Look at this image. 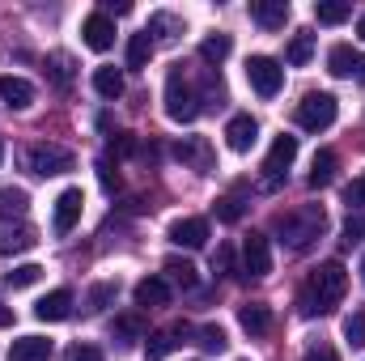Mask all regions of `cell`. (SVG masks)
Wrapping results in <instances>:
<instances>
[{"label": "cell", "mask_w": 365, "mask_h": 361, "mask_svg": "<svg viewBox=\"0 0 365 361\" xmlns=\"http://www.w3.org/2000/svg\"><path fill=\"white\" fill-rule=\"evenodd\" d=\"M230 51H234V39H230V34H208V39L200 43V60H204V64H221Z\"/></svg>", "instance_id": "26"}, {"label": "cell", "mask_w": 365, "mask_h": 361, "mask_svg": "<svg viewBox=\"0 0 365 361\" xmlns=\"http://www.w3.org/2000/svg\"><path fill=\"white\" fill-rule=\"evenodd\" d=\"M344 204H349V208H365V171L344 187Z\"/></svg>", "instance_id": "37"}, {"label": "cell", "mask_w": 365, "mask_h": 361, "mask_svg": "<svg viewBox=\"0 0 365 361\" xmlns=\"http://www.w3.org/2000/svg\"><path fill=\"white\" fill-rule=\"evenodd\" d=\"M26 204H30V195H26L21 187H4V191H0V208H4V213H26Z\"/></svg>", "instance_id": "35"}, {"label": "cell", "mask_w": 365, "mask_h": 361, "mask_svg": "<svg viewBox=\"0 0 365 361\" xmlns=\"http://www.w3.org/2000/svg\"><path fill=\"white\" fill-rule=\"evenodd\" d=\"M310 56H314V34H310V30H297V34L289 39V47H284V60H289L293 68H302V64H310Z\"/></svg>", "instance_id": "22"}, {"label": "cell", "mask_w": 365, "mask_h": 361, "mask_svg": "<svg viewBox=\"0 0 365 361\" xmlns=\"http://www.w3.org/2000/svg\"><path fill=\"white\" fill-rule=\"evenodd\" d=\"M38 276H43V268L38 264H21V268H13L4 280L13 285V289H30V285H38Z\"/></svg>", "instance_id": "34"}, {"label": "cell", "mask_w": 365, "mask_h": 361, "mask_svg": "<svg viewBox=\"0 0 365 361\" xmlns=\"http://www.w3.org/2000/svg\"><path fill=\"white\" fill-rule=\"evenodd\" d=\"M81 208H86V195H81V187H68V191H60V195H56V213H51V225H56V234H73V225L81 221Z\"/></svg>", "instance_id": "9"}, {"label": "cell", "mask_w": 365, "mask_h": 361, "mask_svg": "<svg viewBox=\"0 0 365 361\" xmlns=\"http://www.w3.org/2000/svg\"><path fill=\"white\" fill-rule=\"evenodd\" d=\"M293 158H297V136H276L272 149H268V158H264V187H276V183L289 175V166H293Z\"/></svg>", "instance_id": "7"}, {"label": "cell", "mask_w": 365, "mask_h": 361, "mask_svg": "<svg viewBox=\"0 0 365 361\" xmlns=\"http://www.w3.org/2000/svg\"><path fill=\"white\" fill-rule=\"evenodd\" d=\"M327 230V213L323 204H302V208H289V213H276V234L289 251H306L314 238H323Z\"/></svg>", "instance_id": "2"}, {"label": "cell", "mask_w": 365, "mask_h": 361, "mask_svg": "<svg viewBox=\"0 0 365 361\" xmlns=\"http://www.w3.org/2000/svg\"><path fill=\"white\" fill-rule=\"evenodd\" d=\"M238 323H242L251 336H268V332H272V310H268L264 302H247V306H238Z\"/></svg>", "instance_id": "18"}, {"label": "cell", "mask_w": 365, "mask_h": 361, "mask_svg": "<svg viewBox=\"0 0 365 361\" xmlns=\"http://www.w3.org/2000/svg\"><path fill=\"white\" fill-rule=\"evenodd\" d=\"M247 81H251V90L259 93V98H276L280 86H284V68L272 56H251L247 60Z\"/></svg>", "instance_id": "6"}, {"label": "cell", "mask_w": 365, "mask_h": 361, "mask_svg": "<svg viewBox=\"0 0 365 361\" xmlns=\"http://www.w3.org/2000/svg\"><path fill=\"white\" fill-rule=\"evenodd\" d=\"M361 276H365V260H361Z\"/></svg>", "instance_id": "48"}, {"label": "cell", "mask_w": 365, "mask_h": 361, "mask_svg": "<svg viewBox=\"0 0 365 361\" xmlns=\"http://www.w3.org/2000/svg\"><path fill=\"white\" fill-rule=\"evenodd\" d=\"M251 17H255L264 30H280V26L289 21V4H284V0H255V4H251Z\"/></svg>", "instance_id": "19"}, {"label": "cell", "mask_w": 365, "mask_h": 361, "mask_svg": "<svg viewBox=\"0 0 365 361\" xmlns=\"http://www.w3.org/2000/svg\"><path fill=\"white\" fill-rule=\"evenodd\" d=\"M115 327H119V336H128V340H140V336H145L140 315H119V319H115Z\"/></svg>", "instance_id": "36"}, {"label": "cell", "mask_w": 365, "mask_h": 361, "mask_svg": "<svg viewBox=\"0 0 365 361\" xmlns=\"http://www.w3.org/2000/svg\"><path fill=\"white\" fill-rule=\"evenodd\" d=\"M0 327H13V310H9L4 302H0Z\"/></svg>", "instance_id": "45"}, {"label": "cell", "mask_w": 365, "mask_h": 361, "mask_svg": "<svg viewBox=\"0 0 365 361\" xmlns=\"http://www.w3.org/2000/svg\"><path fill=\"white\" fill-rule=\"evenodd\" d=\"M81 34H86V47H90V51H110V47H115V21H110L102 9L86 17Z\"/></svg>", "instance_id": "12"}, {"label": "cell", "mask_w": 365, "mask_h": 361, "mask_svg": "<svg viewBox=\"0 0 365 361\" xmlns=\"http://www.w3.org/2000/svg\"><path fill=\"white\" fill-rule=\"evenodd\" d=\"M182 332H187L182 323H179V327H170V332H153V336L145 340V357H149V361H162L170 349H175V345H179Z\"/></svg>", "instance_id": "23"}, {"label": "cell", "mask_w": 365, "mask_h": 361, "mask_svg": "<svg viewBox=\"0 0 365 361\" xmlns=\"http://www.w3.org/2000/svg\"><path fill=\"white\" fill-rule=\"evenodd\" d=\"M336 115H340V102H336L331 93H306V98L297 102V128H306V132L331 128Z\"/></svg>", "instance_id": "5"}, {"label": "cell", "mask_w": 365, "mask_h": 361, "mask_svg": "<svg viewBox=\"0 0 365 361\" xmlns=\"http://www.w3.org/2000/svg\"><path fill=\"white\" fill-rule=\"evenodd\" d=\"M9 361H51V340L43 336H21L9 345Z\"/></svg>", "instance_id": "16"}, {"label": "cell", "mask_w": 365, "mask_h": 361, "mask_svg": "<svg viewBox=\"0 0 365 361\" xmlns=\"http://www.w3.org/2000/svg\"><path fill=\"white\" fill-rule=\"evenodd\" d=\"M336 171H340V158L331 149H319L314 162H310V187H331L336 183Z\"/></svg>", "instance_id": "21"}, {"label": "cell", "mask_w": 365, "mask_h": 361, "mask_svg": "<svg viewBox=\"0 0 365 361\" xmlns=\"http://www.w3.org/2000/svg\"><path fill=\"white\" fill-rule=\"evenodd\" d=\"M344 289H349V268H344L340 260H327V264H319V268L310 272V280L297 289V315H302V319L331 315V310L340 306Z\"/></svg>", "instance_id": "1"}, {"label": "cell", "mask_w": 365, "mask_h": 361, "mask_svg": "<svg viewBox=\"0 0 365 361\" xmlns=\"http://www.w3.org/2000/svg\"><path fill=\"white\" fill-rule=\"evenodd\" d=\"M272 272V247H268V234H247L242 238V276H251V280H259V276H268Z\"/></svg>", "instance_id": "8"}, {"label": "cell", "mask_w": 365, "mask_h": 361, "mask_svg": "<svg viewBox=\"0 0 365 361\" xmlns=\"http://www.w3.org/2000/svg\"><path fill=\"white\" fill-rule=\"evenodd\" d=\"M314 17H319L323 26H340V21L353 17V4H349V0H314Z\"/></svg>", "instance_id": "24"}, {"label": "cell", "mask_w": 365, "mask_h": 361, "mask_svg": "<svg viewBox=\"0 0 365 361\" xmlns=\"http://www.w3.org/2000/svg\"><path fill=\"white\" fill-rule=\"evenodd\" d=\"M255 141H259V123H255L251 115H234V119L225 123V145H230L234 153H247Z\"/></svg>", "instance_id": "15"}, {"label": "cell", "mask_w": 365, "mask_h": 361, "mask_svg": "<svg viewBox=\"0 0 365 361\" xmlns=\"http://www.w3.org/2000/svg\"><path fill=\"white\" fill-rule=\"evenodd\" d=\"M327 73H331V77H357V81H365V56L353 51L349 43H340V47H331V56H327Z\"/></svg>", "instance_id": "11"}, {"label": "cell", "mask_w": 365, "mask_h": 361, "mask_svg": "<svg viewBox=\"0 0 365 361\" xmlns=\"http://www.w3.org/2000/svg\"><path fill=\"white\" fill-rule=\"evenodd\" d=\"M212 213H217V221H225V225H234V221H242V213H247V204H242V195H238V191H230V195H221V200L212 204Z\"/></svg>", "instance_id": "29"}, {"label": "cell", "mask_w": 365, "mask_h": 361, "mask_svg": "<svg viewBox=\"0 0 365 361\" xmlns=\"http://www.w3.org/2000/svg\"><path fill=\"white\" fill-rule=\"evenodd\" d=\"M102 13H106V17H110V13H115V17H123V13H132V4H128V0H106V4H102Z\"/></svg>", "instance_id": "44"}, {"label": "cell", "mask_w": 365, "mask_h": 361, "mask_svg": "<svg viewBox=\"0 0 365 361\" xmlns=\"http://www.w3.org/2000/svg\"><path fill=\"white\" fill-rule=\"evenodd\" d=\"M21 162H26L30 175H43V179H51V175H68V171L77 166V158H73L64 145H51V141L30 145V149L21 153Z\"/></svg>", "instance_id": "3"}, {"label": "cell", "mask_w": 365, "mask_h": 361, "mask_svg": "<svg viewBox=\"0 0 365 361\" xmlns=\"http://www.w3.org/2000/svg\"><path fill=\"white\" fill-rule=\"evenodd\" d=\"M170 243H175V247H187V251L204 247V243H208V221H204V217H179V221L170 225Z\"/></svg>", "instance_id": "14"}, {"label": "cell", "mask_w": 365, "mask_h": 361, "mask_svg": "<svg viewBox=\"0 0 365 361\" xmlns=\"http://www.w3.org/2000/svg\"><path fill=\"white\" fill-rule=\"evenodd\" d=\"M166 115H170L175 123H191V119L200 115V93L191 90L182 64H175L170 77H166Z\"/></svg>", "instance_id": "4"}, {"label": "cell", "mask_w": 365, "mask_h": 361, "mask_svg": "<svg viewBox=\"0 0 365 361\" xmlns=\"http://www.w3.org/2000/svg\"><path fill=\"white\" fill-rule=\"evenodd\" d=\"M38 243V234H34V225H26V221H0V255H21V251H30Z\"/></svg>", "instance_id": "10"}, {"label": "cell", "mask_w": 365, "mask_h": 361, "mask_svg": "<svg viewBox=\"0 0 365 361\" xmlns=\"http://www.w3.org/2000/svg\"><path fill=\"white\" fill-rule=\"evenodd\" d=\"M0 98L13 106V111H26L34 102V86L26 77H0Z\"/></svg>", "instance_id": "20"}, {"label": "cell", "mask_w": 365, "mask_h": 361, "mask_svg": "<svg viewBox=\"0 0 365 361\" xmlns=\"http://www.w3.org/2000/svg\"><path fill=\"white\" fill-rule=\"evenodd\" d=\"M212 268L221 272V276H230V272H234V247H217V255H212Z\"/></svg>", "instance_id": "41"}, {"label": "cell", "mask_w": 365, "mask_h": 361, "mask_svg": "<svg viewBox=\"0 0 365 361\" xmlns=\"http://www.w3.org/2000/svg\"><path fill=\"white\" fill-rule=\"evenodd\" d=\"M153 56V39L149 34H132L128 39V68H145Z\"/></svg>", "instance_id": "30"}, {"label": "cell", "mask_w": 365, "mask_h": 361, "mask_svg": "<svg viewBox=\"0 0 365 361\" xmlns=\"http://www.w3.org/2000/svg\"><path fill=\"white\" fill-rule=\"evenodd\" d=\"M225 345H230V340H225V332H221L217 323L200 327V349H204V353H225Z\"/></svg>", "instance_id": "33"}, {"label": "cell", "mask_w": 365, "mask_h": 361, "mask_svg": "<svg viewBox=\"0 0 365 361\" xmlns=\"http://www.w3.org/2000/svg\"><path fill=\"white\" fill-rule=\"evenodd\" d=\"M302 361H340V353H336L331 345H323V340H319V345H310V349H306V357H302Z\"/></svg>", "instance_id": "40"}, {"label": "cell", "mask_w": 365, "mask_h": 361, "mask_svg": "<svg viewBox=\"0 0 365 361\" xmlns=\"http://www.w3.org/2000/svg\"><path fill=\"white\" fill-rule=\"evenodd\" d=\"M64 361H102V353H98L93 345H73V349L64 353Z\"/></svg>", "instance_id": "42"}, {"label": "cell", "mask_w": 365, "mask_h": 361, "mask_svg": "<svg viewBox=\"0 0 365 361\" xmlns=\"http://www.w3.org/2000/svg\"><path fill=\"white\" fill-rule=\"evenodd\" d=\"M175 153H179L182 162H191L200 175H208V171H212V153H208V145H204V141H182Z\"/></svg>", "instance_id": "25"}, {"label": "cell", "mask_w": 365, "mask_h": 361, "mask_svg": "<svg viewBox=\"0 0 365 361\" xmlns=\"http://www.w3.org/2000/svg\"><path fill=\"white\" fill-rule=\"evenodd\" d=\"M98 179H102L106 191H115V187H119V175L110 171V158H102V162H98Z\"/></svg>", "instance_id": "43"}, {"label": "cell", "mask_w": 365, "mask_h": 361, "mask_svg": "<svg viewBox=\"0 0 365 361\" xmlns=\"http://www.w3.org/2000/svg\"><path fill=\"white\" fill-rule=\"evenodd\" d=\"M68 315H73V293L68 289H51L47 298L34 302V319H43V323H64Z\"/></svg>", "instance_id": "13"}, {"label": "cell", "mask_w": 365, "mask_h": 361, "mask_svg": "<svg viewBox=\"0 0 365 361\" xmlns=\"http://www.w3.org/2000/svg\"><path fill=\"white\" fill-rule=\"evenodd\" d=\"M93 90L102 93V98H119V93H123V73L110 68V64L93 68Z\"/></svg>", "instance_id": "27"}, {"label": "cell", "mask_w": 365, "mask_h": 361, "mask_svg": "<svg viewBox=\"0 0 365 361\" xmlns=\"http://www.w3.org/2000/svg\"><path fill=\"white\" fill-rule=\"evenodd\" d=\"M0 162H4V141H0Z\"/></svg>", "instance_id": "47"}, {"label": "cell", "mask_w": 365, "mask_h": 361, "mask_svg": "<svg viewBox=\"0 0 365 361\" xmlns=\"http://www.w3.org/2000/svg\"><path fill=\"white\" fill-rule=\"evenodd\" d=\"M344 340H349L353 349H365V306L344 319Z\"/></svg>", "instance_id": "32"}, {"label": "cell", "mask_w": 365, "mask_h": 361, "mask_svg": "<svg viewBox=\"0 0 365 361\" xmlns=\"http://www.w3.org/2000/svg\"><path fill=\"white\" fill-rule=\"evenodd\" d=\"M47 77H51V86H56V90H68V86H73V60H68L64 51L47 56Z\"/></svg>", "instance_id": "28"}, {"label": "cell", "mask_w": 365, "mask_h": 361, "mask_svg": "<svg viewBox=\"0 0 365 361\" xmlns=\"http://www.w3.org/2000/svg\"><path fill=\"white\" fill-rule=\"evenodd\" d=\"M166 272H170V280L182 285V289H195V280H200L195 264H191V260H179V255H170V260H166Z\"/></svg>", "instance_id": "31"}, {"label": "cell", "mask_w": 365, "mask_h": 361, "mask_svg": "<svg viewBox=\"0 0 365 361\" xmlns=\"http://www.w3.org/2000/svg\"><path fill=\"white\" fill-rule=\"evenodd\" d=\"M365 238V213H349V221H344V243L353 247V243H361Z\"/></svg>", "instance_id": "38"}, {"label": "cell", "mask_w": 365, "mask_h": 361, "mask_svg": "<svg viewBox=\"0 0 365 361\" xmlns=\"http://www.w3.org/2000/svg\"><path fill=\"white\" fill-rule=\"evenodd\" d=\"M110 298H115V285H110V280H106V285H93L90 289V310H102Z\"/></svg>", "instance_id": "39"}, {"label": "cell", "mask_w": 365, "mask_h": 361, "mask_svg": "<svg viewBox=\"0 0 365 361\" xmlns=\"http://www.w3.org/2000/svg\"><path fill=\"white\" fill-rule=\"evenodd\" d=\"M166 302H170V285H166V276H145V280L136 285V306L153 310V306H166Z\"/></svg>", "instance_id": "17"}, {"label": "cell", "mask_w": 365, "mask_h": 361, "mask_svg": "<svg viewBox=\"0 0 365 361\" xmlns=\"http://www.w3.org/2000/svg\"><path fill=\"white\" fill-rule=\"evenodd\" d=\"M357 34H361V39H365V13H361V21H357Z\"/></svg>", "instance_id": "46"}]
</instances>
